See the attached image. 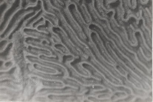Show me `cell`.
Listing matches in <instances>:
<instances>
[{
	"label": "cell",
	"instance_id": "16",
	"mask_svg": "<svg viewBox=\"0 0 153 102\" xmlns=\"http://www.w3.org/2000/svg\"><path fill=\"white\" fill-rule=\"evenodd\" d=\"M7 1V0H0V4H2L3 3Z\"/></svg>",
	"mask_w": 153,
	"mask_h": 102
},
{
	"label": "cell",
	"instance_id": "5",
	"mask_svg": "<svg viewBox=\"0 0 153 102\" xmlns=\"http://www.w3.org/2000/svg\"><path fill=\"white\" fill-rule=\"evenodd\" d=\"M83 4L85 6L92 19V24H95L99 19L102 18L94 7L93 0H85Z\"/></svg>",
	"mask_w": 153,
	"mask_h": 102
},
{
	"label": "cell",
	"instance_id": "7",
	"mask_svg": "<svg viewBox=\"0 0 153 102\" xmlns=\"http://www.w3.org/2000/svg\"><path fill=\"white\" fill-rule=\"evenodd\" d=\"M93 1L94 7L100 17L106 19L108 11L106 10L103 7L102 0H93Z\"/></svg>",
	"mask_w": 153,
	"mask_h": 102
},
{
	"label": "cell",
	"instance_id": "14",
	"mask_svg": "<svg viewBox=\"0 0 153 102\" xmlns=\"http://www.w3.org/2000/svg\"><path fill=\"white\" fill-rule=\"evenodd\" d=\"M15 0H7V2L9 3V4L12 5V4L15 2Z\"/></svg>",
	"mask_w": 153,
	"mask_h": 102
},
{
	"label": "cell",
	"instance_id": "17",
	"mask_svg": "<svg viewBox=\"0 0 153 102\" xmlns=\"http://www.w3.org/2000/svg\"><path fill=\"white\" fill-rule=\"evenodd\" d=\"M59 1L61 3V4H63V5H64V1H63V0H59Z\"/></svg>",
	"mask_w": 153,
	"mask_h": 102
},
{
	"label": "cell",
	"instance_id": "9",
	"mask_svg": "<svg viewBox=\"0 0 153 102\" xmlns=\"http://www.w3.org/2000/svg\"><path fill=\"white\" fill-rule=\"evenodd\" d=\"M45 20L51 23L53 27H58V19L56 15L53 13L45 12L43 16Z\"/></svg>",
	"mask_w": 153,
	"mask_h": 102
},
{
	"label": "cell",
	"instance_id": "2",
	"mask_svg": "<svg viewBox=\"0 0 153 102\" xmlns=\"http://www.w3.org/2000/svg\"><path fill=\"white\" fill-rule=\"evenodd\" d=\"M67 7L73 18L81 27L83 33L85 35L86 39H91L90 35L91 31L89 29V25L86 24L83 19L82 17L77 10L76 4L73 3H71L68 5Z\"/></svg>",
	"mask_w": 153,
	"mask_h": 102
},
{
	"label": "cell",
	"instance_id": "12",
	"mask_svg": "<svg viewBox=\"0 0 153 102\" xmlns=\"http://www.w3.org/2000/svg\"><path fill=\"white\" fill-rule=\"evenodd\" d=\"M49 1L52 7L56 9H59L62 6L64 5L61 4L59 0H49Z\"/></svg>",
	"mask_w": 153,
	"mask_h": 102
},
{
	"label": "cell",
	"instance_id": "18",
	"mask_svg": "<svg viewBox=\"0 0 153 102\" xmlns=\"http://www.w3.org/2000/svg\"><path fill=\"white\" fill-rule=\"evenodd\" d=\"M109 1H115V0H109Z\"/></svg>",
	"mask_w": 153,
	"mask_h": 102
},
{
	"label": "cell",
	"instance_id": "11",
	"mask_svg": "<svg viewBox=\"0 0 153 102\" xmlns=\"http://www.w3.org/2000/svg\"><path fill=\"white\" fill-rule=\"evenodd\" d=\"M11 5L9 4L7 1H6L1 4V9H0V19H1L4 16V14L7 12V11L10 8Z\"/></svg>",
	"mask_w": 153,
	"mask_h": 102
},
{
	"label": "cell",
	"instance_id": "4",
	"mask_svg": "<svg viewBox=\"0 0 153 102\" xmlns=\"http://www.w3.org/2000/svg\"><path fill=\"white\" fill-rule=\"evenodd\" d=\"M109 10L114 12V18L117 24L121 25L124 24V10L123 9L121 0H115L111 1L109 4Z\"/></svg>",
	"mask_w": 153,
	"mask_h": 102
},
{
	"label": "cell",
	"instance_id": "1",
	"mask_svg": "<svg viewBox=\"0 0 153 102\" xmlns=\"http://www.w3.org/2000/svg\"><path fill=\"white\" fill-rule=\"evenodd\" d=\"M67 7V6L65 4L62 6L59 9L60 12L68 24L70 26L76 34L79 39L82 42L86 41L87 39L81 27L73 18L68 9Z\"/></svg>",
	"mask_w": 153,
	"mask_h": 102
},
{
	"label": "cell",
	"instance_id": "13",
	"mask_svg": "<svg viewBox=\"0 0 153 102\" xmlns=\"http://www.w3.org/2000/svg\"><path fill=\"white\" fill-rule=\"evenodd\" d=\"M103 4V7H105V8L106 9L107 11L109 10V4L110 1H109V0H102Z\"/></svg>",
	"mask_w": 153,
	"mask_h": 102
},
{
	"label": "cell",
	"instance_id": "3",
	"mask_svg": "<svg viewBox=\"0 0 153 102\" xmlns=\"http://www.w3.org/2000/svg\"><path fill=\"white\" fill-rule=\"evenodd\" d=\"M22 8L21 0H15L4 16L1 19V34L4 32L9 22L18 11Z\"/></svg>",
	"mask_w": 153,
	"mask_h": 102
},
{
	"label": "cell",
	"instance_id": "6",
	"mask_svg": "<svg viewBox=\"0 0 153 102\" xmlns=\"http://www.w3.org/2000/svg\"><path fill=\"white\" fill-rule=\"evenodd\" d=\"M71 3H73L76 4L77 10H78L80 14L82 17L83 19L88 25H90V24H92V19H91L90 15H89L87 9L84 4H80L77 0H74Z\"/></svg>",
	"mask_w": 153,
	"mask_h": 102
},
{
	"label": "cell",
	"instance_id": "10",
	"mask_svg": "<svg viewBox=\"0 0 153 102\" xmlns=\"http://www.w3.org/2000/svg\"><path fill=\"white\" fill-rule=\"evenodd\" d=\"M42 2L45 10L46 12L53 13L54 7H52L49 0H41Z\"/></svg>",
	"mask_w": 153,
	"mask_h": 102
},
{
	"label": "cell",
	"instance_id": "15",
	"mask_svg": "<svg viewBox=\"0 0 153 102\" xmlns=\"http://www.w3.org/2000/svg\"><path fill=\"white\" fill-rule=\"evenodd\" d=\"M85 1V0H78V3L81 4H83Z\"/></svg>",
	"mask_w": 153,
	"mask_h": 102
},
{
	"label": "cell",
	"instance_id": "8",
	"mask_svg": "<svg viewBox=\"0 0 153 102\" xmlns=\"http://www.w3.org/2000/svg\"><path fill=\"white\" fill-rule=\"evenodd\" d=\"M45 12V11L43 8L40 10L39 11L37 12L36 14L28 20L27 24H26L25 28H31L33 24H34L35 22H36L39 19L43 17V15H44V14Z\"/></svg>",
	"mask_w": 153,
	"mask_h": 102
}]
</instances>
